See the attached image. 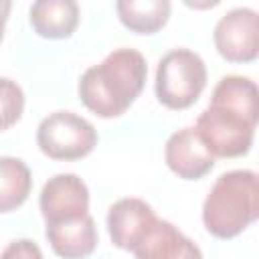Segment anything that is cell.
Here are the masks:
<instances>
[{
	"instance_id": "obj_1",
	"label": "cell",
	"mask_w": 259,
	"mask_h": 259,
	"mask_svg": "<svg viewBox=\"0 0 259 259\" xmlns=\"http://www.w3.org/2000/svg\"><path fill=\"white\" fill-rule=\"evenodd\" d=\"M146 59L136 49H115L79 79V97L99 117H117L136 101L146 83Z\"/></svg>"
},
{
	"instance_id": "obj_2",
	"label": "cell",
	"mask_w": 259,
	"mask_h": 259,
	"mask_svg": "<svg viewBox=\"0 0 259 259\" xmlns=\"http://www.w3.org/2000/svg\"><path fill=\"white\" fill-rule=\"evenodd\" d=\"M259 214V178L253 170L221 174L202 202V223L219 239L243 233Z\"/></svg>"
},
{
	"instance_id": "obj_3",
	"label": "cell",
	"mask_w": 259,
	"mask_h": 259,
	"mask_svg": "<svg viewBox=\"0 0 259 259\" xmlns=\"http://www.w3.org/2000/svg\"><path fill=\"white\" fill-rule=\"evenodd\" d=\"M206 85V65L190 49L166 53L156 69V97L168 109H186L200 97Z\"/></svg>"
},
{
	"instance_id": "obj_4",
	"label": "cell",
	"mask_w": 259,
	"mask_h": 259,
	"mask_svg": "<svg viewBox=\"0 0 259 259\" xmlns=\"http://www.w3.org/2000/svg\"><path fill=\"white\" fill-rule=\"evenodd\" d=\"M255 125L257 117L219 103H208V107L196 117L194 132L212 156L239 158L251 150Z\"/></svg>"
},
{
	"instance_id": "obj_5",
	"label": "cell",
	"mask_w": 259,
	"mask_h": 259,
	"mask_svg": "<svg viewBox=\"0 0 259 259\" xmlns=\"http://www.w3.org/2000/svg\"><path fill=\"white\" fill-rule=\"evenodd\" d=\"M36 144L53 160H79L95 148L97 132L73 111H55L38 123Z\"/></svg>"
},
{
	"instance_id": "obj_6",
	"label": "cell",
	"mask_w": 259,
	"mask_h": 259,
	"mask_svg": "<svg viewBox=\"0 0 259 259\" xmlns=\"http://www.w3.org/2000/svg\"><path fill=\"white\" fill-rule=\"evenodd\" d=\"M219 55L231 63H251L259 53V18L253 8H233L221 16L212 32Z\"/></svg>"
},
{
	"instance_id": "obj_7",
	"label": "cell",
	"mask_w": 259,
	"mask_h": 259,
	"mask_svg": "<svg viewBox=\"0 0 259 259\" xmlns=\"http://www.w3.org/2000/svg\"><path fill=\"white\" fill-rule=\"evenodd\" d=\"M38 204L47 225L79 219L89 212L87 184L71 172L55 174L45 182Z\"/></svg>"
},
{
	"instance_id": "obj_8",
	"label": "cell",
	"mask_w": 259,
	"mask_h": 259,
	"mask_svg": "<svg viewBox=\"0 0 259 259\" xmlns=\"http://www.w3.org/2000/svg\"><path fill=\"white\" fill-rule=\"evenodd\" d=\"M154 208L142 198H119L109 206L107 231L115 247L134 251L148 229L156 223Z\"/></svg>"
},
{
	"instance_id": "obj_9",
	"label": "cell",
	"mask_w": 259,
	"mask_h": 259,
	"mask_svg": "<svg viewBox=\"0 0 259 259\" xmlns=\"http://www.w3.org/2000/svg\"><path fill=\"white\" fill-rule=\"evenodd\" d=\"M164 158L168 168L184 180H198L214 166V156L206 150L194 127H182L174 132L166 140Z\"/></svg>"
},
{
	"instance_id": "obj_10",
	"label": "cell",
	"mask_w": 259,
	"mask_h": 259,
	"mask_svg": "<svg viewBox=\"0 0 259 259\" xmlns=\"http://www.w3.org/2000/svg\"><path fill=\"white\" fill-rule=\"evenodd\" d=\"M132 253L136 259H202L200 247L162 219H156Z\"/></svg>"
},
{
	"instance_id": "obj_11",
	"label": "cell",
	"mask_w": 259,
	"mask_h": 259,
	"mask_svg": "<svg viewBox=\"0 0 259 259\" xmlns=\"http://www.w3.org/2000/svg\"><path fill=\"white\" fill-rule=\"evenodd\" d=\"M45 233L53 251L63 259H83L97 245V229L89 212L73 221L47 225Z\"/></svg>"
},
{
	"instance_id": "obj_12",
	"label": "cell",
	"mask_w": 259,
	"mask_h": 259,
	"mask_svg": "<svg viewBox=\"0 0 259 259\" xmlns=\"http://www.w3.org/2000/svg\"><path fill=\"white\" fill-rule=\"evenodd\" d=\"M28 14L32 28L45 38H67L79 24L75 0H36Z\"/></svg>"
},
{
	"instance_id": "obj_13",
	"label": "cell",
	"mask_w": 259,
	"mask_h": 259,
	"mask_svg": "<svg viewBox=\"0 0 259 259\" xmlns=\"http://www.w3.org/2000/svg\"><path fill=\"white\" fill-rule=\"evenodd\" d=\"M123 26L138 34H152L160 30L170 16L168 0H119L115 4Z\"/></svg>"
},
{
	"instance_id": "obj_14",
	"label": "cell",
	"mask_w": 259,
	"mask_h": 259,
	"mask_svg": "<svg viewBox=\"0 0 259 259\" xmlns=\"http://www.w3.org/2000/svg\"><path fill=\"white\" fill-rule=\"evenodd\" d=\"M32 176L28 166L14 156H0V212L18 208L30 194Z\"/></svg>"
},
{
	"instance_id": "obj_15",
	"label": "cell",
	"mask_w": 259,
	"mask_h": 259,
	"mask_svg": "<svg viewBox=\"0 0 259 259\" xmlns=\"http://www.w3.org/2000/svg\"><path fill=\"white\" fill-rule=\"evenodd\" d=\"M210 103H219L245 115L257 117V85L243 75H225L214 85Z\"/></svg>"
},
{
	"instance_id": "obj_16",
	"label": "cell",
	"mask_w": 259,
	"mask_h": 259,
	"mask_svg": "<svg viewBox=\"0 0 259 259\" xmlns=\"http://www.w3.org/2000/svg\"><path fill=\"white\" fill-rule=\"evenodd\" d=\"M24 109V93L22 87L8 79L0 77V132L12 127Z\"/></svg>"
},
{
	"instance_id": "obj_17",
	"label": "cell",
	"mask_w": 259,
	"mask_h": 259,
	"mask_svg": "<svg viewBox=\"0 0 259 259\" xmlns=\"http://www.w3.org/2000/svg\"><path fill=\"white\" fill-rule=\"evenodd\" d=\"M0 259H45L40 247L30 239H16L10 241L4 251L0 253Z\"/></svg>"
},
{
	"instance_id": "obj_18",
	"label": "cell",
	"mask_w": 259,
	"mask_h": 259,
	"mask_svg": "<svg viewBox=\"0 0 259 259\" xmlns=\"http://www.w3.org/2000/svg\"><path fill=\"white\" fill-rule=\"evenodd\" d=\"M8 12H10V2L8 0H0V40L4 36V24L8 20Z\"/></svg>"
}]
</instances>
